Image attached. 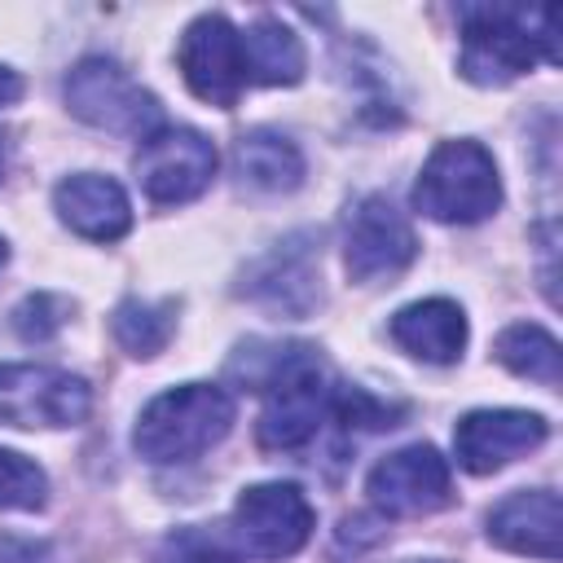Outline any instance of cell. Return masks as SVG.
<instances>
[{"instance_id": "6da1fadb", "label": "cell", "mask_w": 563, "mask_h": 563, "mask_svg": "<svg viewBox=\"0 0 563 563\" xmlns=\"http://www.w3.org/2000/svg\"><path fill=\"white\" fill-rule=\"evenodd\" d=\"M264 391V409L255 422V440L268 453H295L317 440L330 422V378L321 369L317 347L308 343H268L264 369L246 374Z\"/></svg>"}, {"instance_id": "7a4b0ae2", "label": "cell", "mask_w": 563, "mask_h": 563, "mask_svg": "<svg viewBox=\"0 0 563 563\" xmlns=\"http://www.w3.org/2000/svg\"><path fill=\"white\" fill-rule=\"evenodd\" d=\"M462 62L457 70L475 84H506L537 62H559V31L550 9L523 4H462Z\"/></svg>"}, {"instance_id": "3957f363", "label": "cell", "mask_w": 563, "mask_h": 563, "mask_svg": "<svg viewBox=\"0 0 563 563\" xmlns=\"http://www.w3.org/2000/svg\"><path fill=\"white\" fill-rule=\"evenodd\" d=\"M233 418H238L233 396L220 383H180L158 391L136 413L132 444L154 466L194 462L233 431Z\"/></svg>"}, {"instance_id": "277c9868", "label": "cell", "mask_w": 563, "mask_h": 563, "mask_svg": "<svg viewBox=\"0 0 563 563\" xmlns=\"http://www.w3.org/2000/svg\"><path fill=\"white\" fill-rule=\"evenodd\" d=\"M413 207L440 224H479L501 207V176L479 141H440L413 185Z\"/></svg>"}, {"instance_id": "5b68a950", "label": "cell", "mask_w": 563, "mask_h": 563, "mask_svg": "<svg viewBox=\"0 0 563 563\" xmlns=\"http://www.w3.org/2000/svg\"><path fill=\"white\" fill-rule=\"evenodd\" d=\"M66 106L97 132L145 141L163 128L158 97L145 92L114 57H84L66 75Z\"/></svg>"}, {"instance_id": "8992f818", "label": "cell", "mask_w": 563, "mask_h": 563, "mask_svg": "<svg viewBox=\"0 0 563 563\" xmlns=\"http://www.w3.org/2000/svg\"><path fill=\"white\" fill-rule=\"evenodd\" d=\"M92 413V387L57 365L9 361L0 365V427L18 431H62Z\"/></svg>"}, {"instance_id": "52a82bcc", "label": "cell", "mask_w": 563, "mask_h": 563, "mask_svg": "<svg viewBox=\"0 0 563 563\" xmlns=\"http://www.w3.org/2000/svg\"><path fill=\"white\" fill-rule=\"evenodd\" d=\"M317 528V510L299 484H251L233 501V541L242 554L277 563L308 545Z\"/></svg>"}, {"instance_id": "ba28073f", "label": "cell", "mask_w": 563, "mask_h": 563, "mask_svg": "<svg viewBox=\"0 0 563 563\" xmlns=\"http://www.w3.org/2000/svg\"><path fill=\"white\" fill-rule=\"evenodd\" d=\"M418 255L413 224L387 194H365L347 211L343 229V268L352 282H391L400 277Z\"/></svg>"}, {"instance_id": "9c48e42d", "label": "cell", "mask_w": 563, "mask_h": 563, "mask_svg": "<svg viewBox=\"0 0 563 563\" xmlns=\"http://www.w3.org/2000/svg\"><path fill=\"white\" fill-rule=\"evenodd\" d=\"M176 66L185 75V88L220 110H233L238 97L246 92V62H242V31L224 13H198L180 44H176Z\"/></svg>"}, {"instance_id": "30bf717a", "label": "cell", "mask_w": 563, "mask_h": 563, "mask_svg": "<svg viewBox=\"0 0 563 563\" xmlns=\"http://www.w3.org/2000/svg\"><path fill=\"white\" fill-rule=\"evenodd\" d=\"M216 145L198 132V128H172L163 123L154 136L141 141V154H136V180L145 189L150 202L158 207H180V202H194L211 176H216Z\"/></svg>"}, {"instance_id": "8fae6325", "label": "cell", "mask_w": 563, "mask_h": 563, "mask_svg": "<svg viewBox=\"0 0 563 563\" xmlns=\"http://www.w3.org/2000/svg\"><path fill=\"white\" fill-rule=\"evenodd\" d=\"M365 493L374 510L391 519H413L435 515L453 501V475L431 444H405L374 462V471L365 475Z\"/></svg>"}, {"instance_id": "7c38bea8", "label": "cell", "mask_w": 563, "mask_h": 563, "mask_svg": "<svg viewBox=\"0 0 563 563\" xmlns=\"http://www.w3.org/2000/svg\"><path fill=\"white\" fill-rule=\"evenodd\" d=\"M550 435V422L532 409H471L453 427V457L471 475H493L532 453Z\"/></svg>"}, {"instance_id": "4fadbf2b", "label": "cell", "mask_w": 563, "mask_h": 563, "mask_svg": "<svg viewBox=\"0 0 563 563\" xmlns=\"http://www.w3.org/2000/svg\"><path fill=\"white\" fill-rule=\"evenodd\" d=\"M559 537H563V501L554 488H519L488 510V541L510 554L559 563L563 554Z\"/></svg>"}, {"instance_id": "5bb4252c", "label": "cell", "mask_w": 563, "mask_h": 563, "mask_svg": "<svg viewBox=\"0 0 563 563\" xmlns=\"http://www.w3.org/2000/svg\"><path fill=\"white\" fill-rule=\"evenodd\" d=\"M53 207H57V220L88 242H119L132 229L128 189L101 172H75L57 180Z\"/></svg>"}, {"instance_id": "9a60e30c", "label": "cell", "mask_w": 563, "mask_h": 563, "mask_svg": "<svg viewBox=\"0 0 563 563\" xmlns=\"http://www.w3.org/2000/svg\"><path fill=\"white\" fill-rule=\"evenodd\" d=\"M312 238H290L277 251H268L251 273L242 295H251L255 303L286 312V317H303L317 308L321 286H317V260H312Z\"/></svg>"}, {"instance_id": "2e32d148", "label": "cell", "mask_w": 563, "mask_h": 563, "mask_svg": "<svg viewBox=\"0 0 563 563\" xmlns=\"http://www.w3.org/2000/svg\"><path fill=\"white\" fill-rule=\"evenodd\" d=\"M391 339L427 365H453L466 347V312L444 295L413 299L391 317Z\"/></svg>"}, {"instance_id": "e0dca14e", "label": "cell", "mask_w": 563, "mask_h": 563, "mask_svg": "<svg viewBox=\"0 0 563 563\" xmlns=\"http://www.w3.org/2000/svg\"><path fill=\"white\" fill-rule=\"evenodd\" d=\"M233 172L251 194H290L303 180V154L273 128H251L233 141Z\"/></svg>"}, {"instance_id": "ac0fdd59", "label": "cell", "mask_w": 563, "mask_h": 563, "mask_svg": "<svg viewBox=\"0 0 563 563\" xmlns=\"http://www.w3.org/2000/svg\"><path fill=\"white\" fill-rule=\"evenodd\" d=\"M242 62H246V84L264 88H290L303 79V40L282 22V18H255L242 31Z\"/></svg>"}, {"instance_id": "d6986e66", "label": "cell", "mask_w": 563, "mask_h": 563, "mask_svg": "<svg viewBox=\"0 0 563 563\" xmlns=\"http://www.w3.org/2000/svg\"><path fill=\"white\" fill-rule=\"evenodd\" d=\"M493 356H497L510 374H519V378H528V383H541V387H559V378H563L559 339H554L550 330L532 325V321L506 325V330L497 334V343H493Z\"/></svg>"}, {"instance_id": "ffe728a7", "label": "cell", "mask_w": 563, "mask_h": 563, "mask_svg": "<svg viewBox=\"0 0 563 563\" xmlns=\"http://www.w3.org/2000/svg\"><path fill=\"white\" fill-rule=\"evenodd\" d=\"M110 330L119 339V347L128 356H158L176 330V299H163V303H150V299H123L110 317Z\"/></svg>"}, {"instance_id": "44dd1931", "label": "cell", "mask_w": 563, "mask_h": 563, "mask_svg": "<svg viewBox=\"0 0 563 563\" xmlns=\"http://www.w3.org/2000/svg\"><path fill=\"white\" fill-rule=\"evenodd\" d=\"M48 501V475L13 449H0V510H40Z\"/></svg>"}, {"instance_id": "7402d4cb", "label": "cell", "mask_w": 563, "mask_h": 563, "mask_svg": "<svg viewBox=\"0 0 563 563\" xmlns=\"http://www.w3.org/2000/svg\"><path fill=\"white\" fill-rule=\"evenodd\" d=\"M158 563H238V554L207 528H176L163 541Z\"/></svg>"}, {"instance_id": "603a6c76", "label": "cell", "mask_w": 563, "mask_h": 563, "mask_svg": "<svg viewBox=\"0 0 563 563\" xmlns=\"http://www.w3.org/2000/svg\"><path fill=\"white\" fill-rule=\"evenodd\" d=\"M66 312H70V303H66V299H57V295H44V290H40V295H26V299L18 303L13 325H18V334H22V339L40 343V339H48V334H57V330H62Z\"/></svg>"}, {"instance_id": "cb8c5ba5", "label": "cell", "mask_w": 563, "mask_h": 563, "mask_svg": "<svg viewBox=\"0 0 563 563\" xmlns=\"http://www.w3.org/2000/svg\"><path fill=\"white\" fill-rule=\"evenodd\" d=\"M0 563H57L48 541L35 537H18V532H0Z\"/></svg>"}, {"instance_id": "d4e9b609", "label": "cell", "mask_w": 563, "mask_h": 563, "mask_svg": "<svg viewBox=\"0 0 563 563\" xmlns=\"http://www.w3.org/2000/svg\"><path fill=\"white\" fill-rule=\"evenodd\" d=\"M18 97H22V79H18V70L0 66V110H4V106H13Z\"/></svg>"}, {"instance_id": "484cf974", "label": "cell", "mask_w": 563, "mask_h": 563, "mask_svg": "<svg viewBox=\"0 0 563 563\" xmlns=\"http://www.w3.org/2000/svg\"><path fill=\"white\" fill-rule=\"evenodd\" d=\"M400 563H449V559H400Z\"/></svg>"}, {"instance_id": "4316f807", "label": "cell", "mask_w": 563, "mask_h": 563, "mask_svg": "<svg viewBox=\"0 0 563 563\" xmlns=\"http://www.w3.org/2000/svg\"><path fill=\"white\" fill-rule=\"evenodd\" d=\"M4 260H9V246H4V238H0V268H4Z\"/></svg>"}, {"instance_id": "83f0119b", "label": "cell", "mask_w": 563, "mask_h": 563, "mask_svg": "<svg viewBox=\"0 0 563 563\" xmlns=\"http://www.w3.org/2000/svg\"><path fill=\"white\" fill-rule=\"evenodd\" d=\"M0 172H4V141H0Z\"/></svg>"}]
</instances>
